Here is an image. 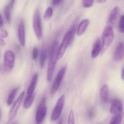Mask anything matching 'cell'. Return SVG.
<instances>
[{
  "instance_id": "1",
  "label": "cell",
  "mask_w": 124,
  "mask_h": 124,
  "mask_svg": "<svg viewBox=\"0 0 124 124\" xmlns=\"http://www.w3.org/2000/svg\"><path fill=\"white\" fill-rule=\"evenodd\" d=\"M77 24H74L70 30L67 32L64 35L59 48V59H61L62 58L67 48L73 40L77 29Z\"/></svg>"
},
{
  "instance_id": "2",
  "label": "cell",
  "mask_w": 124,
  "mask_h": 124,
  "mask_svg": "<svg viewBox=\"0 0 124 124\" xmlns=\"http://www.w3.org/2000/svg\"><path fill=\"white\" fill-rule=\"evenodd\" d=\"M59 48L58 42H55L53 46L48 66L47 79L48 81H51L52 79L55 66L58 59Z\"/></svg>"
},
{
  "instance_id": "3",
  "label": "cell",
  "mask_w": 124,
  "mask_h": 124,
  "mask_svg": "<svg viewBox=\"0 0 124 124\" xmlns=\"http://www.w3.org/2000/svg\"><path fill=\"white\" fill-rule=\"evenodd\" d=\"M114 38L113 28L111 25H108L104 28L102 34V50L103 53L111 44Z\"/></svg>"
},
{
  "instance_id": "4",
  "label": "cell",
  "mask_w": 124,
  "mask_h": 124,
  "mask_svg": "<svg viewBox=\"0 0 124 124\" xmlns=\"http://www.w3.org/2000/svg\"><path fill=\"white\" fill-rule=\"evenodd\" d=\"M46 98L43 97L40 101L36 112L35 120L36 123L41 124L45 118L47 113Z\"/></svg>"
},
{
  "instance_id": "5",
  "label": "cell",
  "mask_w": 124,
  "mask_h": 124,
  "mask_svg": "<svg viewBox=\"0 0 124 124\" xmlns=\"http://www.w3.org/2000/svg\"><path fill=\"white\" fill-rule=\"evenodd\" d=\"M33 27L36 37L39 40L42 37L43 32L42 23L39 11L37 10L34 14L33 20Z\"/></svg>"
},
{
  "instance_id": "6",
  "label": "cell",
  "mask_w": 124,
  "mask_h": 124,
  "mask_svg": "<svg viewBox=\"0 0 124 124\" xmlns=\"http://www.w3.org/2000/svg\"><path fill=\"white\" fill-rule=\"evenodd\" d=\"M65 100V96L64 95H62L58 100L51 114V118L52 121L57 120L60 116L63 108Z\"/></svg>"
},
{
  "instance_id": "7",
  "label": "cell",
  "mask_w": 124,
  "mask_h": 124,
  "mask_svg": "<svg viewBox=\"0 0 124 124\" xmlns=\"http://www.w3.org/2000/svg\"><path fill=\"white\" fill-rule=\"evenodd\" d=\"M66 70V67H62L58 72V74L54 80L51 88V94L54 95L58 91L61 85L62 80Z\"/></svg>"
},
{
  "instance_id": "8",
  "label": "cell",
  "mask_w": 124,
  "mask_h": 124,
  "mask_svg": "<svg viewBox=\"0 0 124 124\" xmlns=\"http://www.w3.org/2000/svg\"><path fill=\"white\" fill-rule=\"evenodd\" d=\"M15 56L13 52L10 50L6 51L4 55V67L7 71L12 70L14 67Z\"/></svg>"
},
{
  "instance_id": "9",
  "label": "cell",
  "mask_w": 124,
  "mask_h": 124,
  "mask_svg": "<svg viewBox=\"0 0 124 124\" xmlns=\"http://www.w3.org/2000/svg\"><path fill=\"white\" fill-rule=\"evenodd\" d=\"M25 91H23L14 104L12 108L8 114V120L10 122L13 120L16 116L17 111L23 101V99L25 95Z\"/></svg>"
},
{
  "instance_id": "10",
  "label": "cell",
  "mask_w": 124,
  "mask_h": 124,
  "mask_svg": "<svg viewBox=\"0 0 124 124\" xmlns=\"http://www.w3.org/2000/svg\"><path fill=\"white\" fill-rule=\"evenodd\" d=\"M123 106L121 101L118 99H114L111 101L110 112L115 115L120 114L122 111Z\"/></svg>"
},
{
  "instance_id": "11",
  "label": "cell",
  "mask_w": 124,
  "mask_h": 124,
  "mask_svg": "<svg viewBox=\"0 0 124 124\" xmlns=\"http://www.w3.org/2000/svg\"><path fill=\"white\" fill-rule=\"evenodd\" d=\"M124 57V45L120 42L117 46L114 55V60L116 62L119 61Z\"/></svg>"
},
{
  "instance_id": "12",
  "label": "cell",
  "mask_w": 124,
  "mask_h": 124,
  "mask_svg": "<svg viewBox=\"0 0 124 124\" xmlns=\"http://www.w3.org/2000/svg\"><path fill=\"white\" fill-rule=\"evenodd\" d=\"M18 34L19 42L22 46L25 45V27L23 20L20 21L18 26Z\"/></svg>"
},
{
  "instance_id": "13",
  "label": "cell",
  "mask_w": 124,
  "mask_h": 124,
  "mask_svg": "<svg viewBox=\"0 0 124 124\" xmlns=\"http://www.w3.org/2000/svg\"><path fill=\"white\" fill-rule=\"evenodd\" d=\"M102 50V44L100 39H97L94 43L91 51V57L93 59L96 58Z\"/></svg>"
},
{
  "instance_id": "14",
  "label": "cell",
  "mask_w": 124,
  "mask_h": 124,
  "mask_svg": "<svg viewBox=\"0 0 124 124\" xmlns=\"http://www.w3.org/2000/svg\"><path fill=\"white\" fill-rule=\"evenodd\" d=\"M38 78V74L37 73H35L32 77L30 85H29V87L27 89V95L33 94L37 83Z\"/></svg>"
},
{
  "instance_id": "15",
  "label": "cell",
  "mask_w": 124,
  "mask_h": 124,
  "mask_svg": "<svg viewBox=\"0 0 124 124\" xmlns=\"http://www.w3.org/2000/svg\"><path fill=\"white\" fill-rule=\"evenodd\" d=\"M14 0H11L8 4L6 5L4 9L5 17L8 23H10L11 19V9L14 5Z\"/></svg>"
},
{
  "instance_id": "16",
  "label": "cell",
  "mask_w": 124,
  "mask_h": 124,
  "mask_svg": "<svg viewBox=\"0 0 124 124\" xmlns=\"http://www.w3.org/2000/svg\"><path fill=\"white\" fill-rule=\"evenodd\" d=\"M89 21L88 19H84L80 22L77 29L78 35L81 36L84 34L89 25Z\"/></svg>"
},
{
  "instance_id": "17",
  "label": "cell",
  "mask_w": 124,
  "mask_h": 124,
  "mask_svg": "<svg viewBox=\"0 0 124 124\" xmlns=\"http://www.w3.org/2000/svg\"><path fill=\"white\" fill-rule=\"evenodd\" d=\"M108 94V87L107 85H103L101 88L100 92V97L101 100L103 102L107 101Z\"/></svg>"
},
{
  "instance_id": "18",
  "label": "cell",
  "mask_w": 124,
  "mask_h": 124,
  "mask_svg": "<svg viewBox=\"0 0 124 124\" xmlns=\"http://www.w3.org/2000/svg\"><path fill=\"white\" fill-rule=\"evenodd\" d=\"M19 87H18L14 88L12 90L7 99V104L8 106H10L13 103L15 99V97L16 96V94H17L19 90Z\"/></svg>"
},
{
  "instance_id": "19",
  "label": "cell",
  "mask_w": 124,
  "mask_h": 124,
  "mask_svg": "<svg viewBox=\"0 0 124 124\" xmlns=\"http://www.w3.org/2000/svg\"><path fill=\"white\" fill-rule=\"evenodd\" d=\"M34 99V93L27 95L24 99L23 103V107L25 109H28L31 106Z\"/></svg>"
},
{
  "instance_id": "20",
  "label": "cell",
  "mask_w": 124,
  "mask_h": 124,
  "mask_svg": "<svg viewBox=\"0 0 124 124\" xmlns=\"http://www.w3.org/2000/svg\"><path fill=\"white\" fill-rule=\"evenodd\" d=\"M119 12V8L118 7L114 8L110 13L109 16V21L111 24H114L116 19Z\"/></svg>"
},
{
  "instance_id": "21",
  "label": "cell",
  "mask_w": 124,
  "mask_h": 124,
  "mask_svg": "<svg viewBox=\"0 0 124 124\" xmlns=\"http://www.w3.org/2000/svg\"><path fill=\"white\" fill-rule=\"evenodd\" d=\"M46 49L44 46H43L40 53V68L43 69L45 65V62L46 59Z\"/></svg>"
},
{
  "instance_id": "22",
  "label": "cell",
  "mask_w": 124,
  "mask_h": 124,
  "mask_svg": "<svg viewBox=\"0 0 124 124\" xmlns=\"http://www.w3.org/2000/svg\"><path fill=\"white\" fill-rule=\"evenodd\" d=\"M53 14V9L51 7H49L46 9L44 14L43 18L45 21H48L50 19Z\"/></svg>"
},
{
  "instance_id": "23",
  "label": "cell",
  "mask_w": 124,
  "mask_h": 124,
  "mask_svg": "<svg viewBox=\"0 0 124 124\" xmlns=\"http://www.w3.org/2000/svg\"><path fill=\"white\" fill-rule=\"evenodd\" d=\"M122 120V114L114 115L112 118L109 124H120Z\"/></svg>"
},
{
  "instance_id": "24",
  "label": "cell",
  "mask_w": 124,
  "mask_h": 124,
  "mask_svg": "<svg viewBox=\"0 0 124 124\" xmlns=\"http://www.w3.org/2000/svg\"><path fill=\"white\" fill-rule=\"evenodd\" d=\"M119 29L121 33H124V15L120 17L119 23Z\"/></svg>"
},
{
  "instance_id": "25",
  "label": "cell",
  "mask_w": 124,
  "mask_h": 124,
  "mask_svg": "<svg viewBox=\"0 0 124 124\" xmlns=\"http://www.w3.org/2000/svg\"><path fill=\"white\" fill-rule=\"evenodd\" d=\"M68 124H75L74 114L72 110L70 112L68 116Z\"/></svg>"
},
{
  "instance_id": "26",
  "label": "cell",
  "mask_w": 124,
  "mask_h": 124,
  "mask_svg": "<svg viewBox=\"0 0 124 124\" xmlns=\"http://www.w3.org/2000/svg\"><path fill=\"white\" fill-rule=\"evenodd\" d=\"M94 1L92 0H85L82 2L83 6L85 8H88L91 7L93 4Z\"/></svg>"
},
{
  "instance_id": "27",
  "label": "cell",
  "mask_w": 124,
  "mask_h": 124,
  "mask_svg": "<svg viewBox=\"0 0 124 124\" xmlns=\"http://www.w3.org/2000/svg\"><path fill=\"white\" fill-rule=\"evenodd\" d=\"M94 115H95V112H94V109L93 108H91L88 111V117L90 119H92L94 117Z\"/></svg>"
},
{
  "instance_id": "28",
  "label": "cell",
  "mask_w": 124,
  "mask_h": 124,
  "mask_svg": "<svg viewBox=\"0 0 124 124\" xmlns=\"http://www.w3.org/2000/svg\"><path fill=\"white\" fill-rule=\"evenodd\" d=\"M38 55V50L36 47H35L33 48L32 52V58L34 60H36Z\"/></svg>"
},
{
  "instance_id": "29",
  "label": "cell",
  "mask_w": 124,
  "mask_h": 124,
  "mask_svg": "<svg viewBox=\"0 0 124 124\" xmlns=\"http://www.w3.org/2000/svg\"><path fill=\"white\" fill-rule=\"evenodd\" d=\"M0 37L2 38H6L8 36V33L5 30H2L0 32Z\"/></svg>"
},
{
  "instance_id": "30",
  "label": "cell",
  "mask_w": 124,
  "mask_h": 124,
  "mask_svg": "<svg viewBox=\"0 0 124 124\" xmlns=\"http://www.w3.org/2000/svg\"><path fill=\"white\" fill-rule=\"evenodd\" d=\"M61 0H52V4L53 5H57L60 4L61 2H62Z\"/></svg>"
},
{
  "instance_id": "31",
  "label": "cell",
  "mask_w": 124,
  "mask_h": 124,
  "mask_svg": "<svg viewBox=\"0 0 124 124\" xmlns=\"http://www.w3.org/2000/svg\"><path fill=\"white\" fill-rule=\"evenodd\" d=\"M0 45L1 46H4L5 45V42L2 39V38H0Z\"/></svg>"
},
{
  "instance_id": "32",
  "label": "cell",
  "mask_w": 124,
  "mask_h": 124,
  "mask_svg": "<svg viewBox=\"0 0 124 124\" xmlns=\"http://www.w3.org/2000/svg\"><path fill=\"white\" fill-rule=\"evenodd\" d=\"M121 78L124 82V68L122 72V74H121Z\"/></svg>"
},
{
  "instance_id": "33",
  "label": "cell",
  "mask_w": 124,
  "mask_h": 124,
  "mask_svg": "<svg viewBox=\"0 0 124 124\" xmlns=\"http://www.w3.org/2000/svg\"><path fill=\"white\" fill-rule=\"evenodd\" d=\"M3 24V21L2 16H1V17H0V27H2Z\"/></svg>"
},
{
  "instance_id": "34",
  "label": "cell",
  "mask_w": 124,
  "mask_h": 124,
  "mask_svg": "<svg viewBox=\"0 0 124 124\" xmlns=\"http://www.w3.org/2000/svg\"><path fill=\"white\" fill-rule=\"evenodd\" d=\"M58 124H63V118H61V119L59 120L58 122Z\"/></svg>"
},
{
  "instance_id": "35",
  "label": "cell",
  "mask_w": 124,
  "mask_h": 124,
  "mask_svg": "<svg viewBox=\"0 0 124 124\" xmlns=\"http://www.w3.org/2000/svg\"><path fill=\"white\" fill-rule=\"evenodd\" d=\"M97 2H99V3H104L106 2V0H98L97 1Z\"/></svg>"
}]
</instances>
